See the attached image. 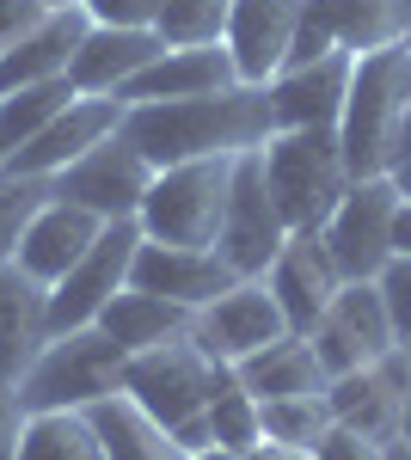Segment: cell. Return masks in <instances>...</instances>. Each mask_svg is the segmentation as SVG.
<instances>
[{
  "label": "cell",
  "mask_w": 411,
  "mask_h": 460,
  "mask_svg": "<svg viewBox=\"0 0 411 460\" xmlns=\"http://www.w3.org/2000/svg\"><path fill=\"white\" fill-rule=\"evenodd\" d=\"M380 295H387V314H393V332L411 338V252H393L387 258V270L375 277Z\"/></svg>",
  "instance_id": "cell-33"
},
{
  "label": "cell",
  "mask_w": 411,
  "mask_h": 460,
  "mask_svg": "<svg viewBox=\"0 0 411 460\" xmlns=\"http://www.w3.org/2000/svg\"><path fill=\"white\" fill-rule=\"evenodd\" d=\"M326 319H332V325H338V332L369 356V362H380L387 350H399V332H393V314H387L380 283H344L338 295H332Z\"/></svg>",
  "instance_id": "cell-26"
},
{
  "label": "cell",
  "mask_w": 411,
  "mask_h": 460,
  "mask_svg": "<svg viewBox=\"0 0 411 460\" xmlns=\"http://www.w3.org/2000/svg\"><path fill=\"white\" fill-rule=\"evenodd\" d=\"M380 460H411V442H406V436H393V442L380 448Z\"/></svg>",
  "instance_id": "cell-44"
},
{
  "label": "cell",
  "mask_w": 411,
  "mask_h": 460,
  "mask_svg": "<svg viewBox=\"0 0 411 460\" xmlns=\"http://www.w3.org/2000/svg\"><path fill=\"white\" fill-rule=\"evenodd\" d=\"M228 13H234V0H160L154 31L166 37V49H191V43H228Z\"/></svg>",
  "instance_id": "cell-30"
},
{
  "label": "cell",
  "mask_w": 411,
  "mask_h": 460,
  "mask_svg": "<svg viewBox=\"0 0 411 460\" xmlns=\"http://www.w3.org/2000/svg\"><path fill=\"white\" fill-rule=\"evenodd\" d=\"M37 203H49V178H13L0 172V264L19 246V227L31 221Z\"/></svg>",
  "instance_id": "cell-32"
},
{
  "label": "cell",
  "mask_w": 411,
  "mask_h": 460,
  "mask_svg": "<svg viewBox=\"0 0 411 460\" xmlns=\"http://www.w3.org/2000/svg\"><path fill=\"white\" fill-rule=\"evenodd\" d=\"M308 338H313V356H319V368H326V381H338V375H350V368H362V362H369V356L356 350V344L344 338V332L332 325V319H319V325H313Z\"/></svg>",
  "instance_id": "cell-34"
},
{
  "label": "cell",
  "mask_w": 411,
  "mask_h": 460,
  "mask_svg": "<svg viewBox=\"0 0 411 460\" xmlns=\"http://www.w3.org/2000/svg\"><path fill=\"white\" fill-rule=\"evenodd\" d=\"M93 25H154L160 19V0H80Z\"/></svg>",
  "instance_id": "cell-35"
},
{
  "label": "cell",
  "mask_w": 411,
  "mask_h": 460,
  "mask_svg": "<svg viewBox=\"0 0 411 460\" xmlns=\"http://www.w3.org/2000/svg\"><path fill=\"white\" fill-rule=\"evenodd\" d=\"M387 178H393V190H399V203H411V147L387 166Z\"/></svg>",
  "instance_id": "cell-41"
},
{
  "label": "cell",
  "mask_w": 411,
  "mask_h": 460,
  "mask_svg": "<svg viewBox=\"0 0 411 460\" xmlns=\"http://www.w3.org/2000/svg\"><path fill=\"white\" fill-rule=\"evenodd\" d=\"M313 460H380V442H369V436H356V429L332 424V429H326V442L313 448Z\"/></svg>",
  "instance_id": "cell-38"
},
{
  "label": "cell",
  "mask_w": 411,
  "mask_h": 460,
  "mask_svg": "<svg viewBox=\"0 0 411 460\" xmlns=\"http://www.w3.org/2000/svg\"><path fill=\"white\" fill-rule=\"evenodd\" d=\"M350 74H356V56L350 49H326L319 62H301V68H282L264 86L276 111V129H338L344 99H350Z\"/></svg>",
  "instance_id": "cell-17"
},
{
  "label": "cell",
  "mask_w": 411,
  "mask_h": 460,
  "mask_svg": "<svg viewBox=\"0 0 411 460\" xmlns=\"http://www.w3.org/2000/svg\"><path fill=\"white\" fill-rule=\"evenodd\" d=\"M228 387H234V368L197 350L191 325L172 332L166 344L136 350L130 362H123V393H130L160 429H172V424H184V418H197V411H209Z\"/></svg>",
  "instance_id": "cell-4"
},
{
  "label": "cell",
  "mask_w": 411,
  "mask_h": 460,
  "mask_svg": "<svg viewBox=\"0 0 411 460\" xmlns=\"http://www.w3.org/2000/svg\"><path fill=\"white\" fill-rule=\"evenodd\" d=\"M147 184H154V166L123 142V129H117V136H104L99 147H86L74 166H62V172L49 178V190H56L62 203H80V209H93L99 221L141 215Z\"/></svg>",
  "instance_id": "cell-10"
},
{
  "label": "cell",
  "mask_w": 411,
  "mask_h": 460,
  "mask_svg": "<svg viewBox=\"0 0 411 460\" xmlns=\"http://www.w3.org/2000/svg\"><path fill=\"white\" fill-rule=\"evenodd\" d=\"M123 362L117 338L104 325H80V332H56L43 356L31 362V375L19 381L25 411H93L99 399L123 393Z\"/></svg>",
  "instance_id": "cell-5"
},
{
  "label": "cell",
  "mask_w": 411,
  "mask_h": 460,
  "mask_svg": "<svg viewBox=\"0 0 411 460\" xmlns=\"http://www.w3.org/2000/svg\"><path fill=\"white\" fill-rule=\"evenodd\" d=\"M246 460H313L308 448H282V442H258V448H246Z\"/></svg>",
  "instance_id": "cell-40"
},
{
  "label": "cell",
  "mask_w": 411,
  "mask_h": 460,
  "mask_svg": "<svg viewBox=\"0 0 411 460\" xmlns=\"http://www.w3.org/2000/svg\"><path fill=\"white\" fill-rule=\"evenodd\" d=\"M228 184H234V154L160 166L136 215L141 234L160 246H215L221 215H228Z\"/></svg>",
  "instance_id": "cell-6"
},
{
  "label": "cell",
  "mask_w": 411,
  "mask_h": 460,
  "mask_svg": "<svg viewBox=\"0 0 411 460\" xmlns=\"http://www.w3.org/2000/svg\"><path fill=\"white\" fill-rule=\"evenodd\" d=\"M160 56H166V37L154 25H141V31L136 25H93L80 37V49H74L68 80H74V93H123Z\"/></svg>",
  "instance_id": "cell-21"
},
{
  "label": "cell",
  "mask_w": 411,
  "mask_h": 460,
  "mask_svg": "<svg viewBox=\"0 0 411 460\" xmlns=\"http://www.w3.org/2000/svg\"><path fill=\"white\" fill-rule=\"evenodd\" d=\"M166 436L178 442V455H197V448H209V442H215V424H209V411H197V418H184V424H172Z\"/></svg>",
  "instance_id": "cell-39"
},
{
  "label": "cell",
  "mask_w": 411,
  "mask_h": 460,
  "mask_svg": "<svg viewBox=\"0 0 411 460\" xmlns=\"http://www.w3.org/2000/svg\"><path fill=\"white\" fill-rule=\"evenodd\" d=\"M393 215H399V190H393L387 172L350 178V190L338 197L332 221L319 227L344 283H375L387 270V258H393Z\"/></svg>",
  "instance_id": "cell-8"
},
{
  "label": "cell",
  "mask_w": 411,
  "mask_h": 460,
  "mask_svg": "<svg viewBox=\"0 0 411 460\" xmlns=\"http://www.w3.org/2000/svg\"><path fill=\"white\" fill-rule=\"evenodd\" d=\"M43 6H49V13H56V6H80V0H43Z\"/></svg>",
  "instance_id": "cell-46"
},
{
  "label": "cell",
  "mask_w": 411,
  "mask_h": 460,
  "mask_svg": "<svg viewBox=\"0 0 411 460\" xmlns=\"http://www.w3.org/2000/svg\"><path fill=\"white\" fill-rule=\"evenodd\" d=\"M301 6L308 0H234L228 13V49H234V68L246 86H271L282 62H289V43L301 25Z\"/></svg>",
  "instance_id": "cell-19"
},
{
  "label": "cell",
  "mask_w": 411,
  "mask_h": 460,
  "mask_svg": "<svg viewBox=\"0 0 411 460\" xmlns=\"http://www.w3.org/2000/svg\"><path fill=\"white\" fill-rule=\"evenodd\" d=\"M406 6H411V0H406Z\"/></svg>",
  "instance_id": "cell-50"
},
{
  "label": "cell",
  "mask_w": 411,
  "mask_h": 460,
  "mask_svg": "<svg viewBox=\"0 0 411 460\" xmlns=\"http://www.w3.org/2000/svg\"><path fill=\"white\" fill-rule=\"evenodd\" d=\"M399 436L411 442V399H406V418H399Z\"/></svg>",
  "instance_id": "cell-45"
},
{
  "label": "cell",
  "mask_w": 411,
  "mask_h": 460,
  "mask_svg": "<svg viewBox=\"0 0 411 460\" xmlns=\"http://www.w3.org/2000/svg\"><path fill=\"white\" fill-rule=\"evenodd\" d=\"M141 240H147V234H141L136 215L104 221V234L86 246V258L49 288V332H80V325H93V319L111 307V295L130 288V270H136Z\"/></svg>",
  "instance_id": "cell-9"
},
{
  "label": "cell",
  "mask_w": 411,
  "mask_h": 460,
  "mask_svg": "<svg viewBox=\"0 0 411 460\" xmlns=\"http://www.w3.org/2000/svg\"><path fill=\"white\" fill-rule=\"evenodd\" d=\"M406 0H332V25H338V49L369 56L387 43H406Z\"/></svg>",
  "instance_id": "cell-28"
},
{
  "label": "cell",
  "mask_w": 411,
  "mask_h": 460,
  "mask_svg": "<svg viewBox=\"0 0 411 460\" xmlns=\"http://www.w3.org/2000/svg\"><path fill=\"white\" fill-rule=\"evenodd\" d=\"M0 160H6V147H0Z\"/></svg>",
  "instance_id": "cell-49"
},
{
  "label": "cell",
  "mask_w": 411,
  "mask_h": 460,
  "mask_svg": "<svg viewBox=\"0 0 411 460\" xmlns=\"http://www.w3.org/2000/svg\"><path fill=\"white\" fill-rule=\"evenodd\" d=\"M19 460H111L93 411H31L19 436Z\"/></svg>",
  "instance_id": "cell-25"
},
{
  "label": "cell",
  "mask_w": 411,
  "mask_h": 460,
  "mask_svg": "<svg viewBox=\"0 0 411 460\" xmlns=\"http://www.w3.org/2000/svg\"><path fill=\"white\" fill-rule=\"evenodd\" d=\"M276 136V111L264 86H228L209 99H160V105H130L123 111V142L141 160L160 166H184V160H209V154H246Z\"/></svg>",
  "instance_id": "cell-1"
},
{
  "label": "cell",
  "mask_w": 411,
  "mask_h": 460,
  "mask_svg": "<svg viewBox=\"0 0 411 460\" xmlns=\"http://www.w3.org/2000/svg\"><path fill=\"white\" fill-rule=\"evenodd\" d=\"M209 424H215V442H221V448H234V455H246V448H258V442H264V424H258V399H252L240 381L221 393L215 405H209Z\"/></svg>",
  "instance_id": "cell-31"
},
{
  "label": "cell",
  "mask_w": 411,
  "mask_h": 460,
  "mask_svg": "<svg viewBox=\"0 0 411 460\" xmlns=\"http://www.w3.org/2000/svg\"><path fill=\"white\" fill-rule=\"evenodd\" d=\"M234 381L252 399H301V393H326V368L313 356V338L282 332L276 344L252 350L246 362H234Z\"/></svg>",
  "instance_id": "cell-23"
},
{
  "label": "cell",
  "mask_w": 411,
  "mask_h": 460,
  "mask_svg": "<svg viewBox=\"0 0 411 460\" xmlns=\"http://www.w3.org/2000/svg\"><path fill=\"white\" fill-rule=\"evenodd\" d=\"M406 399H411V362L406 350H387L380 362H362L338 381H326V405H332V424L356 429L369 442H393L399 436V418H406Z\"/></svg>",
  "instance_id": "cell-12"
},
{
  "label": "cell",
  "mask_w": 411,
  "mask_h": 460,
  "mask_svg": "<svg viewBox=\"0 0 411 460\" xmlns=\"http://www.w3.org/2000/svg\"><path fill=\"white\" fill-rule=\"evenodd\" d=\"M25 399L13 381H0V460H19V436H25Z\"/></svg>",
  "instance_id": "cell-37"
},
{
  "label": "cell",
  "mask_w": 411,
  "mask_h": 460,
  "mask_svg": "<svg viewBox=\"0 0 411 460\" xmlns=\"http://www.w3.org/2000/svg\"><path fill=\"white\" fill-rule=\"evenodd\" d=\"M184 460H246V455H234V448H221V442H209V448H197V455H184Z\"/></svg>",
  "instance_id": "cell-43"
},
{
  "label": "cell",
  "mask_w": 411,
  "mask_h": 460,
  "mask_svg": "<svg viewBox=\"0 0 411 460\" xmlns=\"http://www.w3.org/2000/svg\"><path fill=\"white\" fill-rule=\"evenodd\" d=\"M289 332V319L276 307V295L264 277H240V283L228 288V295H215L203 314H191V338H197V350L215 356V362H246L252 350H264Z\"/></svg>",
  "instance_id": "cell-11"
},
{
  "label": "cell",
  "mask_w": 411,
  "mask_h": 460,
  "mask_svg": "<svg viewBox=\"0 0 411 460\" xmlns=\"http://www.w3.org/2000/svg\"><path fill=\"white\" fill-rule=\"evenodd\" d=\"M104 234V221L93 209H80V203H62L56 190H49V203H37L31 221L19 227V246H13V264L19 270H31L37 283H62L74 264L86 258V246Z\"/></svg>",
  "instance_id": "cell-16"
},
{
  "label": "cell",
  "mask_w": 411,
  "mask_h": 460,
  "mask_svg": "<svg viewBox=\"0 0 411 460\" xmlns=\"http://www.w3.org/2000/svg\"><path fill=\"white\" fill-rule=\"evenodd\" d=\"M123 111H130V105H123L117 93H80V99H74L43 136H31L25 147H13L0 172H13V178H56L62 166H74L86 147H99L104 136H117V129H123Z\"/></svg>",
  "instance_id": "cell-13"
},
{
  "label": "cell",
  "mask_w": 411,
  "mask_h": 460,
  "mask_svg": "<svg viewBox=\"0 0 411 460\" xmlns=\"http://www.w3.org/2000/svg\"><path fill=\"white\" fill-rule=\"evenodd\" d=\"M258 154H264V178H271V197L289 221V234L326 227L338 197L350 190L338 129H276Z\"/></svg>",
  "instance_id": "cell-3"
},
{
  "label": "cell",
  "mask_w": 411,
  "mask_h": 460,
  "mask_svg": "<svg viewBox=\"0 0 411 460\" xmlns=\"http://www.w3.org/2000/svg\"><path fill=\"white\" fill-rule=\"evenodd\" d=\"M228 86H246L234 68V49L228 43H191V49H166L160 62H147L117 99L123 105H160V99H209Z\"/></svg>",
  "instance_id": "cell-18"
},
{
  "label": "cell",
  "mask_w": 411,
  "mask_h": 460,
  "mask_svg": "<svg viewBox=\"0 0 411 460\" xmlns=\"http://www.w3.org/2000/svg\"><path fill=\"white\" fill-rule=\"evenodd\" d=\"M93 325H104L123 356H136V350L166 344L172 332H184V325H191V307H178V301H166V295H147V288L130 283V288L111 295V307H104Z\"/></svg>",
  "instance_id": "cell-24"
},
{
  "label": "cell",
  "mask_w": 411,
  "mask_h": 460,
  "mask_svg": "<svg viewBox=\"0 0 411 460\" xmlns=\"http://www.w3.org/2000/svg\"><path fill=\"white\" fill-rule=\"evenodd\" d=\"M399 350H406V362H411V338H399Z\"/></svg>",
  "instance_id": "cell-47"
},
{
  "label": "cell",
  "mask_w": 411,
  "mask_h": 460,
  "mask_svg": "<svg viewBox=\"0 0 411 460\" xmlns=\"http://www.w3.org/2000/svg\"><path fill=\"white\" fill-rule=\"evenodd\" d=\"M282 246H289V221L271 197L264 154L246 147V154H234V184H228V215H221L215 252L234 264V277H264Z\"/></svg>",
  "instance_id": "cell-7"
},
{
  "label": "cell",
  "mask_w": 411,
  "mask_h": 460,
  "mask_svg": "<svg viewBox=\"0 0 411 460\" xmlns=\"http://www.w3.org/2000/svg\"><path fill=\"white\" fill-rule=\"evenodd\" d=\"M406 123H411V43H387L356 56L350 99L338 117V142L350 178H380L406 154Z\"/></svg>",
  "instance_id": "cell-2"
},
{
  "label": "cell",
  "mask_w": 411,
  "mask_h": 460,
  "mask_svg": "<svg viewBox=\"0 0 411 460\" xmlns=\"http://www.w3.org/2000/svg\"><path fill=\"white\" fill-rule=\"evenodd\" d=\"M80 93H74V80H37V86H19V93H0V147L13 154V147H25L31 136H43L62 111L74 105ZM6 166V160H0Z\"/></svg>",
  "instance_id": "cell-27"
},
{
  "label": "cell",
  "mask_w": 411,
  "mask_h": 460,
  "mask_svg": "<svg viewBox=\"0 0 411 460\" xmlns=\"http://www.w3.org/2000/svg\"><path fill=\"white\" fill-rule=\"evenodd\" d=\"M393 252H411V203H399L393 215Z\"/></svg>",
  "instance_id": "cell-42"
},
{
  "label": "cell",
  "mask_w": 411,
  "mask_h": 460,
  "mask_svg": "<svg viewBox=\"0 0 411 460\" xmlns=\"http://www.w3.org/2000/svg\"><path fill=\"white\" fill-rule=\"evenodd\" d=\"M49 19V6L43 0H0V49H13L25 31H37Z\"/></svg>",
  "instance_id": "cell-36"
},
{
  "label": "cell",
  "mask_w": 411,
  "mask_h": 460,
  "mask_svg": "<svg viewBox=\"0 0 411 460\" xmlns=\"http://www.w3.org/2000/svg\"><path fill=\"white\" fill-rule=\"evenodd\" d=\"M130 283L147 288V295H166V301L191 307V314H203L209 301L228 295L240 277H234V264L215 246H160V240H141Z\"/></svg>",
  "instance_id": "cell-15"
},
{
  "label": "cell",
  "mask_w": 411,
  "mask_h": 460,
  "mask_svg": "<svg viewBox=\"0 0 411 460\" xmlns=\"http://www.w3.org/2000/svg\"><path fill=\"white\" fill-rule=\"evenodd\" d=\"M258 424H264V442H282V448H319L326 429H332V405L326 393H301V399H258Z\"/></svg>",
  "instance_id": "cell-29"
},
{
  "label": "cell",
  "mask_w": 411,
  "mask_h": 460,
  "mask_svg": "<svg viewBox=\"0 0 411 460\" xmlns=\"http://www.w3.org/2000/svg\"><path fill=\"white\" fill-rule=\"evenodd\" d=\"M264 283H271L276 307H282V319H289V332L308 338L313 325L326 319V307H332V295L344 288V277H338V264H332V252H326V234L308 227V234H289V246L276 252V264L264 270Z\"/></svg>",
  "instance_id": "cell-14"
},
{
  "label": "cell",
  "mask_w": 411,
  "mask_h": 460,
  "mask_svg": "<svg viewBox=\"0 0 411 460\" xmlns=\"http://www.w3.org/2000/svg\"><path fill=\"white\" fill-rule=\"evenodd\" d=\"M406 43H411V19H406Z\"/></svg>",
  "instance_id": "cell-48"
},
{
  "label": "cell",
  "mask_w": 411,
  "mask_h": 460,
  "mask_svg": "<svg viewBox=\"0 0 411 460\" xmlns=\"http://www.w3.org/2000/svg\"><path fill=\"white\" fill-rule=\"evenodd\" d=\"M86 31H93L86 6H56L37 31H25L13 49H0V93H19V86H37V80H62Z\"/></svg>",
  "instance_id": "cell-22"
},
{
  "label": "cell",
  "mask_w": 411,
  "mask_h": 460,
  "mask_svg": "<svg viewBox=\"0 0 411 460\" xmlns=\"http://www.w3.org/2000/svg\"><path fill=\"white\" fill-rule=\"evenodd\" d=\"M49 338H56L49 332V283H37L31 270H19L6 258L0 264V381L19 387Z\"/></svg>",
  "instance_id": "cell-20"
}]
</instances>
